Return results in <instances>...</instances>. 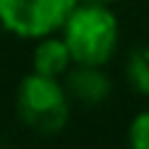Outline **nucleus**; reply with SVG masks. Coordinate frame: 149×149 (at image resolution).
I'll return each mask as SVG.
<instances>
[{"instance_id": "6", "label": "nucleus", "mask_w": 149, "mask_h": 149, "mask_svg": "<svg viewBox=\"0 0 149 149\" xmlns=\"http://www.w3.org/2000/svg\"><path fill=\"white\" fill-rule=\"evenodd\" d=\"M128 79L141 94H149V47H141V50L131 52V58H128Z\"/></svg>"}, {"instance_id": "5", "label": "nucleus", "mask_w": 149, "mask_h": 149, "mask_svg": "<svg viewBox=\"0 0 149 149\" xmlns=\"http://www.w3.org/2000/svg\"><path fill=\"white\" fill-rule=\"evenodd\" d=\"M34 73H42V76H52V79H60L68 65L73 63L71 58V50L63 39H45L37 45L34 50Z\"/></svg>"}, {"instance_id": "1", "label": "nucleus", "mask_w": 149, "mask_h": 149, "mask_svg": "<svg viewBox=\"0 0 149 149\" xmlns=\"http://www.w3.org/2000/svg\"><path fill=\"white\" fill-rule=\"evenodd\" d=\"M63 42L76 65H102L118 45V21L102 3L76 5L63 24Z\"/></svg>"}, {"instance_id": "7", "label": "nucleus", "mask_w": 149, "mask_h": 149, "mask_svg": "<svg viewBox=\"0 0 149 149\" xmlns=\"http://www.w3.org/2000/svg\"><path fill=\"white\" fill-rule=\"evenodd\" d=\"M128 139H131V149H149V110L134 118Z\"/></svg>"}, {"instance_id": "3", "label": "nucleus", "mask_w": 149, "mask_h": 149, "mask_svg": "<svg viewBox=\"0 0 149 149\" xmlns=\"http://www.w3.org/2000/svg\"><path fill=\"white\" fill-rule=\"evenodd\" d=\"M79 0H0V24L26 39L47 37L65 24Z\"/></svg>"}, {"instance_id": "8", "label": "nucleus", "mask_w": 149, "mask_h": 149, "mask_svg": "<svg viewBox=\"0 0 149 149\" xmlns=\"http://www.w3.org/2000/svg\"><path fill=\"white\" fill-rule=\"evenodd\" d=\"M86 3H107V0H86Z\"/></svg>"}, {"instance_id": "4", "label": "nucleus", "mask_w": 149, "mask_h": 149, "mask_svg": "<svg viewBox=\"0 0 149 149\" xmlns=\"http://www.w3.org/2000/svg\"><path fill=\"white\" fill-rule=\"evenodd\" d=\"M68 89L76 100L94 105L110 94V79L102 71H97V65H79L68 76Z\"/></svg>"}, {"instance_id": "2", "label": "nucleus", "mask_w": 149, "mask_h": 149, "mask_svg": "<svg viewBox=\"0 0 149 149\" xmlns=\"http://www.w3.org/2000/svg\"><path fill=\"white\" fill-rule=\"evenodd\" d=\"M16 105L21 120L39 134H55L68 120L65 89L52 76H42V73L26 76L18 86Z\"/></svg>"}]
</instances>
